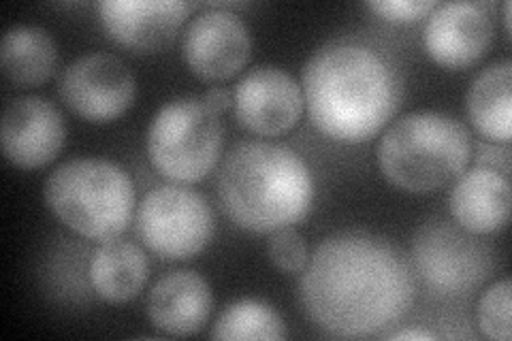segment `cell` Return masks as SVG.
I'll list each match as a JSON object with an SVG mask.
<instances>
[{
    "label": "cell",
    "instance_id": "obj_21",
    "mask_svg": "<svg viewBox=\"0 0 512 341\" xmlns=\"http://www.w3.org/2000/svg\"><path fill=\"white\" fill-rule=\"evenodd\" d=\"M478 327L495 341L510 339V280L504 278L485 290L478 301Z\"/></svg>",
    "mask_w": 512,
    "mask_h": 341
},
{
    "label": "cell",
    "instance_id": "obj_6",
    "mask_svg": "<svg viewBox=\"0 0 512 341\" xmlns=\"http://www.w3.org/2000/svg\"><path fill=\"white\" fill-rule=\"evenodd\" d=\"M224 128L197 96H182L158 109L148 128L152 167L178 184H195L210 173L222 152Z\"/></svg>",
    "mask_w": 512,
    "mask_h": 341
},
{
    "label": "cell",
    "instance_id": "obj_1",
    "mask_svg": "<svg viewBox=\"0 0 512 341\" xmlns=\"http://www.w3.org/2000/svg\"><path fill=\"white\" fill-rule=\"evenodd\" d=\"M414 295L406 256L365 231H342L320 241L299 282L303 312L335 337L384 333L404 320Z\"/></svg>",
    "mask_w": 512,
    "mask_h": 341
},
{
    "label": "cell",
    "instance_id": "obj_13",
    "mask_svg": "<svg viewBox=\"0 0 512 341\" xmlns=\"http://www.w3.org/2000/svg\"><path fill=\"white\" fill-rule=\"evenodd\" d=\"M491 41V15L478 3L438 5L423 30L427 54L448 69L470 67L487 54Z\"/></svg>",
    "mask_w": 512,
    "mask_h": 341
},
{
    "label": "cell",
    "instance_id": "obj_16",
    "mask_svg": "<svg viewBox=\"0 0 512 341\" xmlns=\"http://www.w3.org/2000/svg\"><path fill=\"white\" fill-rule=\"evenodd\" d=\"M451 214L461 229L474 235L504 229L510 216L508 175L487 167L459 175L451 192Z\"/></svg>",
    "mask_w": 512,
    "mask_h": 341
},
{
    "label": "cell",
    "instance_id": "obj_17",
    "mask_svg": "<svg viewBox=\"0 0 512 341\" xmlns=\"http://www.w3.org/2000/svg\"><path fill=\"white\" fill-rule=\"evenodd\" d=\"M0 62L9 84L18 88L41 86L58 64V45L41 26H11L0 43Z\"/></svg>",
    "mask_w": 512,
    "mask_h": 341
},
{
    "label": "cell",
    "instance_id": "obj_5",
    "mask_svg": "<svg viewBox=\"0 0 512 341\" xmlns=\"http://www.w3.org/2000/svg\"><path fill=\"white\" fill-rule=\"evenodd\" d=\"M45 203L75 233L96 241L116 239L135 211V186L116 162L73 158L45 180Z\"/></svg>",
    "mask_w": 512,
    "mask_h": 341
},
{
    "label": "cell",
    "instance_id": "obj_15",
    "mask_svg": "<svg viewBox=\"0 0 512 341\" xmlns=\"http://www.w3.org/2000/svg\"><path fill=\"white\" fill-rule=\"evenodd\" d=\"M212 288L195 271H171L160 278L148 299V316L169 335H195L212 314Z\"/></svg>",
    "mask_w": 512,
    "mask_h": 341
},
{
    "label": "cell",
    "instance_id": "obj_3",
    "mask_svg": "<svg viewBox=\"0 0 512 341\" xmlns=\"http://www.w3.org/2000/svg\"><path fill=\"white\" fill-rule=\"evenodd\" d=\"M218 199L239 229L274 233L308 214L314 201L310 167L280 143L246 141L224 158Z\"/></svg>",
    "mask_w": 512,
    "mask_h": 341
},
{
    "label": "cell",
    "instance_id": "obj_12",
    "mask_svg": "<svg viewBox=\"0 0 512 341\" xmlns=\"http://www.w3.org/2000/svg\"><path fill=\"white\" fill-rule=\"evenodd\" d=\"M64 120L43 96H22L3 111V152L13 167L39 169L50 165L64 145Z\"/></svg>",
    "mask_w": 512,
    "mask_h": 341
},
{
    "label": "cell",
    "instance_id": "obj_19",
    "mask_svg": "<svg viewBox=\"0 0 512 341\" xmlns=\"http://www.w3.org/2000/svg\"><path fill=\"white\" fill-rule=\"evenodd\" d=\"M468 113L480 135L493 143H510L512 135V62L489 64L470 86Z\"/></svg>",
    "mask_w": 512,
    "mask_h": 341
},
{
    "label": "cell",
    "instance_id": "obj_20",
    "mask_svg": "<svg viewBox=\"0 0 512 341\" xmlns=\"http://www.w3.org/2000/svg\"><path fill=\"white\" fill-rule=\"evenodd\" d=\"M286 337V327L282 316L274 307L242 299L231 303L224 310L212 329V339H267L276 341Z\"/></svg>",
    "mask_w": 512,
    "mask_h": 341
},
{
    "label": "cell",
    "instance_id": "obj_25",
    "mask_svg": "<svg viewBox=\"0 0 512 341\" xmlns=\"http://www.w3.org/2000/svg\"><path fill=\"white\" fill-rule=\"evenodd\" d=\"M201 99L214 113H218V116L222 111H227L233 105V96L224 88H210L201 96Z\"/></svg>",
    "mask_w": 512,
    "mask_h": 341
},
{
    "label": "cell",
    "instance_id": "obj_26",
    "mask_svg": "<svg viewBox=\"0 0 512 341\" xmlns=\"http://www.w3.org/2000/svg\"><path fill=\"white\" fill-rule=\"evenodd\" d=\"M391 341H402V339H421V341H427V339H438L436 333H429V331H421V329H406V331H399V333H393L389 335Z\"/></svg>",
    "mask_w": 512,
    "mask_h": 341
},
{
    "label": "cell",
    "instance_id": "obj_11",
    "mask_svg": "<svg viewBox=\"0 0 512 341\" xmlns=\"http://www.w3.org/2000/svg\"><path fill=\"white\" fill-rule=\"evenodd\" d=\"M303 92L297 81L278 67H256L239 79L233 92L237 122L256 135H282L299 122Z\"/></svg>",
    "mask_w": 512,
    "mask_h": 341
},
{
    "label": "cell",
    "instance_id": "obj_4",
    "mask_svg": "<svg viewBox=\"0 0 512 341\" xmlns=\"http://www.w3.org/2000/svg\"><path fill=\"white\" fill-rule=\"evenodd\" d=\"M470 156L468 128L440 111H414L395 120L378 145L382 175L412 194L444 188L466 171Z\"/></svg>",
    "mask_w": 512,
    "mask_h": 341
},
{
    "label": "cell",
    "instance_id": "obj_22",
    "mask_svg": "<svg viewBox=\"0 0 512 341\" xmlns=\"http://www.w3.org/2000/svg\"><path fill=\"white\" fill-rule=\"evenodd\" d=\"M267 254L269 261L284 273H299L308 265V246L293 226L271 233L267 241Z\"/></svg>",
    "mask_w": 512,
    "mask_h": 341
},
{
    "label": "cell",
    "instance_id": "obj_24",
    "mask_svg": "<svg viewBox=\"0 0 512 341\" xmlns=\"http://www.w3.org/2000/svg\"><path fill=\"white\" fill-rule=\"evenodd\" d=\"M478 160H480V167L493 169V171H498L502 175L510 173V150H508L506 143H502V148H498V143H495V145H480Z\"/></svg>",
    "mask_w": 512,
    "mask_h": 341
},
{
    "label": "cell",
    "instance_id": "obj_14",
    "mask_svg": "<svg viewBox=\"0 0 512 341\" xmlns=\"http://www.w3.org/2000/svg\"><path fill=\"white\" fill-rule=\"evenodd\" d=\"M96 9L116 43L137 52H156L175 39L192 5L182 0H105Z\"/></svg>",
    "mask_w": 512,
    "mask_h": 341
},
{
    "label": "cell",
    "instance_id": "obj_7",
    "mask_svg": "<svg viewBox=\"0 0 512 341\" xmlns=\"http://www.w3.org/2000/svg\"><path fill=\"white\" fill-rule=\"evenodd\" d=\"M216 218L203 194L182 186H158L137 209V233L146 248L167 261H184L212 241Z\"/></svg>",
    "mask_w": 512,
    "mask_h": 341
},
{
    "label": "cell",
    "instance_id": "obj_18",
    "mask_svg": "<svg viewBox=\"0 0 512 341\" xmlns=\"http://www.w3.org/2000/svg\"><path fill=\"white\" fill-rule=\"evenodd\" d=\"M148 258L133 241L109 239L90 261V284L105 301L124 303L139 295L148 282Z\"/></svg>",
    "mask_w": 512,
    "mask_h": 341
},
{
    "label": "cell",
    "instance_id": "obj_23",
    "mask_svg": "<svg viewBox=\"0 0 512 341\" xmlns=\"http://www.w3.org/2000/svg\"><path fill=\"white\" fill-rule=\"evenodd\" d=\"M367 7L389 22H416L427 18L438 5L434 0H378L367 3Z\"/></svg>",
    "mask_w": 512,
    "mask_h": 341
},
{
    "label": "cell",
    "instance_id": "obj_2",
    "mask_svg": "<svg viewBox=\"0 0 512 341\" xmlns=\"http://www.w3.org/2000/svg\"><path fill=\"white\" fill-rule=\"evenodd\" d=\"M303 101L320 133L372 139L402 105V79L387 56L359 41H331L303 67Z\"/></svg>",
    "mask_w": 512,
    "mask_h": 341
},
{
    "label": "cell",
    "instance_id": "obj_9",
    "mask_svg": "<svg viewBox=\"0 0 512 341\" xmlns=\"http://www.w3.org/2000/svg\"><path fill=\"white\" fill-rule=\"evenodd\" d=\"M137 84L126 64L103 52L71 62L60 77V96L79 118L111 122L133 105Z\"/></svg>",
    "mask_w": 512,
    "mask_h": 341
},
{
    "label": "cell",
    "instance_id": "obj_8",
    "mask_svg": "<svg viewBox=\"0 0 512 341\" xmlns=\"http://www.w3.org/2000/svg\"><path fill=\"white\" fill-rule=\"evenodd\" d=\"M412 252L423 282L440 295H468L489 278L491 258L483 243L451 224H425Z\"/></svg>",
    "mask_w": 512,
    "mask_h": 341
},
{
    "label": "cell",
    "instance_id": "obj_10",
    "mask_svg": "<svg viewBox=\"0 0 512 341\" xmlns=\"http://www.w3.org/2000/svg\"><path fill=\"white\" fill-rule=\"evenodd\" d=\"M250 32L239 15L210 9L186 26L182 58L186 67L201 79H229L244 69L250 58Z\"/></svg>",
    "mask_w": 512,
    "mask_h": 341
},
{
    "label": "cell",
    "instance_id": "obj_27",
    "mask_svg": "<svg viewBox=\"0 0 512 341\" xmlns=\"http://www.w3.org/2000/svg\"><path fill=\"white\" fill-rule=\"evenodd\" d=\"M504 24H506V32H510V3L504 5Z\"/></svg>",
    "mask_w": 512,
    "mask_h": 341
}]
</instances>
